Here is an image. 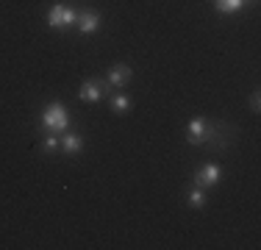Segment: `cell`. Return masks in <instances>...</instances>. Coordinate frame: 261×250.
Returning a JSON list of instances; mask_svg holds the SVG:
<instances>
[{"label":"cell","mask_w":261,"mask_h":250,"mask_svg":"<svg viewBox=\"0 0 261 250\" xmlns=\"http://www.w3.org/2000/svg\"><path fill=\"white\" fill-rule=\"evenodd\" d=\"M245 3L247 0H214L217 11H222V14H233V11H239Z\"/></svg>","instance_id":"8"},{"label":"cell","mask_w":261,"mask_h":250,"mask_svg":"<svg viewBox=\"0 0 261 250\" xmlns=\"http://www.w3.org/2000/svg\"><path fill=\"white\" fill-rule=\"evenodd\" d=\"M78 97L84 100V103H95V100L100 97V84H97V81H86V84L81 86Z\"/></svg>","instance_id":"6"},{"label":"cell","mask_w":261,"mask_h":250,"mask_svg":"<svg viewBox=\"0 0 261 250\" xmlns=\"http://www.w3.org/2000/svg\"><path fill=\"white\" fill-rule=\"evenodd\" d=\"M97 25H100V17H97L95 11H86V14L78 17V28L84 31V34H92V31H97Z\"/></svg>","instance_id":"7"},{"label":"cell","mask_w":261,"mask_h":250,"mask_svg":"<svg viewBox=\"0 0 261 250\" xmlns=\"http://www.w3.org/2000/svg\"><path fill=\"white\" fill-rule=\"evenodd\" d=\"M78 22V11L70 9V6H61L56 3L50 11H47V25L50 28H70V25Z\"/></svg>","instance_id":"2"},{"label":"cell","mask_w":261,"mask_h":250,"mask_svg":"<svg viewBox=\"0 0 261 250\" xmlns=\"http://www.w3.org/2000/svg\"><path fill=\"white\" fill-rule=\"evenodd\" d=\"M220 175H222V170L217 164H206L203 170H197L195 184L197 186H211V184H217V181H220Z\"/></svg>","instance_id":"4"},{"label":"cell","mask_w":261,"mask_h":250,"mask_svg":"<svg viewBox=\"0 0 261 250\" xmlns=\"http://www.w3.org/2000/svg\"><path fill=\"white\" fill-rule=\"evenodd\" d=\"M208 122L206 120H192L189 122V145H200V142H208Z\"/></svg>","instance_id":"3"},{"label":"cell","mask_w":261,"mask_h":250,"mask_svg":"<svg viewBox=\"0 0 261 250\" xmlns=\"http://www.w3.org/2000/svg\"><path fill=\"white\" fill-rule=\"evenodd\" d=\"M250 106H253V111H258V106H261V100H258V95H253V100H250Z\"/></svg>","instance_id":"13"},{"label":"cell","mask_w":261,"mask_h":250,"mask_svg":"<svg viewBox=\"0 0 261 250\" xmlns=\"http://www.w3.org/2000/svg\"><path fill=\"white\" fill-rule=\"evenodd\" d=\"M56 147H59V139H56V136H47V139H45V150H47V153H53Z\"/></svg>","instance_id":"12"},{"label":"cell","mask_w":261,"mask_h":250,"mask_svg":"<svg viewBox=\"0 0 261 250\" xmlns=\"http://www.w3.org/2000/svg\"><path fill=\"white\" fill-rule=\"evenodd\" d=\"M81 145H84V142H81V136H78V134H67V136H64V142H61V147H64L67 153H78Z\"/></svg>","instance_id":"9"},{"label":"cell","mask_w":261,"mask_h":250,"mask_svg":"<svg viewBox=\"0 0 261 250\" xmlns=\"http://www.w3.org/2000/svg\"><path fill=\"white\" fill-rule=\"evenodd\" d=\"M189 203L195 206V209H203V203H206V195H203V189H195L189 195Z\"/></svg>","instance_id":"10"},{"label":"cell","mask_w":261,"mask_h":250,"mask_svg":"<svg viewBox=\"0 0 261 250\" xmlns=\"http://www.w3.org/2000/svg\"><path fill=\"white\" fill-rule=\"evenodd\" d=\"M128 106H130V100H128L125 95H117V97H114V111H117V114H122Z\"/></svg>","instance_id":"11"},{"label":"cell","mask_w":261,"mask_h":250,"mask_svg":"<svg viewBox=\"0 0 261 250\" xmlns=\"http://www.w3.org/2000/svg\"><path fill=\"white\" fill-rule=\"evenodd\" d=\"M128 81H130V67H125V64L111 67V72H109V84L111 86H125Z\"/></svg>","instance_id":"5"},{"label":"cell","mask_w":261,"mask_h":250,"mask_svg":"<svg viewBox=\"0 0 261 250\" xmlns=\"http://www.w3.org/2000/svg\"><path fill=\"white\" fill-rule=\"evenodd\" d=\"M42 125H45L50 134H61V131H67V125H70V114H67V109L61 103H50L45 109V114H42Z\"/></svg>","instance_id":"1"}]
</instances>
